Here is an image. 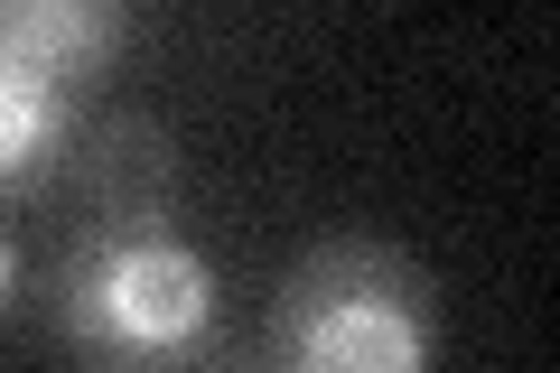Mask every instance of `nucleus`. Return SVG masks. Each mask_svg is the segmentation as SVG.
<instances>
[{
	"instance_id": "obj_5",
	"label": "nucleus",
	"mask_w": 560,
	"mask_h": 373,
	"mask_svg": "<svg viewBox=\"0 0 560 373\" xmlns=\"http://www.w3.org/2000/svg\"><path fill=\"white\" fill-rule=\"evenodd\" d=\"M20 299H28V261H20V243H10V224H0V336L20 317Z\"/></svg>"
},
{
	"instance_id": "obj_4",
	"label": "nucleus",
	"mask_w": 560,
	"mask_h": 373,
	"mask_svg": "<svg viewBox=\"0 0 560 373\" xmlns=\"http://www.w3.org/2000/svg\"><path fill=\"white\" fill-rule=\"evenodd\" d=\"M0 38L38 57L66 94H94L131 47V0H0Z\"/></svg>"
},
{
	"instance_id": "obj_1",
	"label": "nucleus",
	"mask_w": 560,
	"mask_h": 373,
	"mask_svg": "<svg viewBox=\"0 0 560 373\" xmlns=\"http://www.w3.org/2000/svg\"><path fill=\"white\" fill-rule=\"evenodd\" d=\"M66 177L84 197L75 243L47 271V346L103 373H187L224 354V271L178 206V150L150 113L75 131Z\"/></svg>"
},
{
	"instance_id": "obj_3",
	"label": "nucleus",
	"mask_w": 560,
	"mask_h": 373,
	"mask_svg": "<svg viewBox=\"0 0 560 373\" xmlns=\"http://www.w3.org/2000/svg\"><path fill=\"white\" fill-rule=\"evenodd\" d=\"M75 103L38 57L0 38V197H38L66 177V150H75Z\"/></svg>"
},
{
	"instance_id": "obj_2",
	"label": "nucleus",
	"mask_w": 560,
	"mask_h": 373,
	"mask_svg": "<svg viewBox=\"0 0 560 373\" xmlns=\"http://www.w3.org/2000/svg\"><path fill=\"white\" fill-rule=\"evenodd\" d=\"M440 346V280L383 234H327L271 280L253 354L271 373H430Z\"/></svg>"
}]
</instances>
